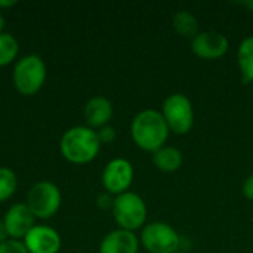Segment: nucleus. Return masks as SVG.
<instances>
[{"mask_svg":"<svg viewBox=\"0 0 253 253\" xmlns=\"http://www.w3.org/2000/svg\"><path fill=\"white\" fill-rule=\"evenodd\" d=\"M47 68L42 56L36 53L24 55L19 58L12 71V80L15 89L24 96L37 95L44 86Z\"/></svg>","mask_w":253,"mask_h":253,"instance_id":"nucleus-3","label":"nucleus"},{"mask_svg":"<svg viewBox=\"0 0 253 253\" xmlns=\"http://www.w3.org/2000/svg\"><path fill=\"white\" fill-rule=\"evenodd\" d=\"M243 194L248 200L253 202V173L246 178V181L243 184Z\"/></svg>","mask_w":253,"mask_h":253,"instance_id":"nucleus-22","label":"nucleus"},{"mask_svg":"<svg viewBox=\"0 0 253 253\" xmlns=\"http://www.w3.org/2000/svg\"><path fill=\"white\" fill-rule=\"evenodd\" d=\"M113 216L119 228L126 231H136L147 221V205L135 193L126 191L114 199Z\"/></svg>","mask_w":253,"mask_h":253,"instance_id":"nucleus-4","label":"nucleus"},{"mask_svg":"<svg viewBox=\"0 0 253 253\" xmlns=\"http://www.w3.org/2000/svg\"><path fill=\"white\" fill-rule=\"evenodd\" d=\"M173 28L175 31L187 39H194L199 34V22L197 18L187 12V10H179L173 15Z\"/></svg>","mask_w":253,"mask_h":253,"instance_id":"nucleus-16","label":"nucleus"},{"mask_svg":"<svg viewBox=\"0 0 253 253\" xmlns=\"http://www.w3.org/2000/svg\"><path fill=\"white\" fill-rule=\"evenodd\" d=\"M3 222L10 240L22 242L36 225V218L25 203H15L4 213Z\"/></svg>","mask_w":253,"mask_h":253,"instance_id":"nucleus-9","label":"nucleus"},{"mask_svg":"<svg viewBox=\"0 0 253 253\" xmlns=\"http://www.w3.org/2000/svg\"><path fill=\"white\" fill-rule=\"evenodd\" d=\"M3 28H4V16L0 12V34L3 33Z\"/></svg>","mask_w":253,"mask_h":253,"instance_id":"nucleus-25","label":"nucleus"},{"mask_svg":"<svg viewBox=\"0 0 253 253\" xmlns=\"http://www.w3.org/2000/svg\"><path fill=\"white\" fill-rule=\"evenodd\" d=\"M18 1L16 0H0V9H7V7H12L15 6Z\"/></svg>","mask_w":253,"mask_h":253,"instance_id":"nucleus-24","label":"nucleus"},{"mask_svg":"<svg viewBox=\"0 0 253 253\" xmlns=\"http://www.w3.org/2000/svg\"><path fill=\"white\" fill-rule=\"evenodd\" d=\"M141 243L150 253H176L181 237L169 224L151 222L142 228Z\"/></svg>","mask_w":253,"mask_h":253,"instance_id":"nucleus-7","label":"nucleus"},{"mask_svg":"<svg viewBox=\"0 0 253 253\" xmlns=\"http://www.w3.org/2000/svg\"><path fill=\"white\" fill-rule=\"evenodd\" d=\"M7 240H9V236H7L4 222H3V219H0V245L4 243V242H7Z\"/></svg>","mask_w":253,"mask_h":253,"instance_id":"nucleus-23","label":"nucleus"},{"mask_svg":"<svg viewBox=\"0 0 253 253\" xmlns=\"http://www.w3.org/2000/svg\"><path fill=\"white\" fill-rule=\"evenodd\" d=\"M191 49L199 58L213 61L227 53L228 39L218 31H203L191 40Z\"/></svg>","mask_w":253,"mask_h":253,"instance_id":"nucleus-11","label":"nucleus"},{"mask_svg":"<svg viewBox=\"0 0 253 253\" xmlns=\"http://www.w3.org/2000/svg\"><path fill=\"white\" fill-rule=\"evenodd\" d=\"M22 243L28 253H58L62 246L59 233L49 225H34Z\"/></svg>","mask_w":253,"mask_h":253,"instance_id":"nucleus-10","label":"nucleus"},{"mask_svg":"<svg viewBox=\"0 0 253 253\" xmlns=\"http://www.w3.org/2000/svg\"><path fill=\"white\" fill-rule=\"evenodd\" d=\"M0 253H28L21 240H7L0 245Z\"/></svg>","mask_w":253,"mask_h":253,"instance_id":"nucleus-19","label":"nucleus"},{"mask_svg":"<svg viewBox=\"0 0 253 253\" xmlns=\"http://www.w3.org/2000/svg\"><path fill=\"white\" fill-rule=\"evenodd\" d=\"M169 127L160 111L144 110L138 113L130 125V135L133 142L144 151L156 153L169 136Z\"/></svg>","mask_w":253,"mask_h":253,"instance_id":"nucleus-2","label":"nucleus"},{"mask_svg":"<svg viewBox=\"0 0 253 253\" xmlns=\"http://www.w3.org/2000/svg\"><path fill=\"white\" fill-rule=\"evenodd\" d=\"M162 116L165 117L169 130L176 135H185L194 126L193 104L182 93H173L165 99Z\"/></svg>","mask_w":253,"mask_h":253,"instance_id":"nucleus-6","label":"nucleus"},{"mask_svg":"<svg viewBox=\"0 0 253 253\" xmlns=\"http://www.w3.org/2000/svg\"><path fill=\"white\" fill-rule=\"evenodd\" d=\"M86 126L90 129H101L108 125L113 117V104L105 96H92L83 108Z\"/></svg>","mask_w":253,"mask_h":253,"instance_id":"nucleus-12","label":"nucleus"},{"mask_svg":"<svg viewBox=\"0 0 253 253\" xmlns=\"http://www.w3.org/2000/svg\"><path fill=\"white\" fill-rule=\"evenodd\" d=\"M133 182V166L126 159L108 162L102 172V185L111 196H120L129 190Z\"/></svg>","mask_w":253,"mask_h":253,"instance_id":"nucleus-8","label":"nucleus"},{"mask_svg":"<svg viewBox=\"0 0 253 253\" xmlns=\"http://www.w3.org/2000/svg\"><path fill=\"white\" fill-rule=\"evenodd\" d=\"M101 145L96 130L87 126H73L62 133L59 151L73 165H87L96 159Z\"/></svg>","mask_w":253,"mask_h":253,"instance_id":"nucleus-1","label":"nucleus"},{"mask_svg":"<svg viewBox=\"0 0 253 253\" xmlns=\"http://www.w3.org/2000/svg\"><path fill=\"white\" fill-rule=\"evenodd\" d=\"M19 52V43L10 33L0 34V67L12 64Z\"/></svg>","mask_w":253,"mask_h":253,"instance_id":"nucleus-17","label":"nucleus"},{"mask_svg":"<svg viewBox=\"0 0 253 253\" xmlns=\"http://www.w3.org/2000/svg\"><path fill=\"white\" fill-rule=\"evenodd\" d=\"M237 64L243 83H253V36L246 37L237 50Z\"/></svg>","mask_w":253,"mask_h":253,"instance_id":"nucleus-15","label":"nucleus"},{"mask_svg":"<svg viewBox=\"0 0 253 253\" xmlns=\"http://www.w3.org/2000/svg\"><path fill=\"white\" fill-rule=\"evenodd\" d=\"M246 6H249V7H252V9H253V3H252V1H249V3H246Z\"/></svg>","mask_w":253,"mask_h":253,"instance_id":"nucleus-26","label":"nucleus"},{"mask_svg":"<svg viewBox=\"0 0 253 253\" xmlns=\"http://www.w3.org/2000/svg\"><path fill=\"white\" fill-rule=\"evenodd\" d=\"M18 178L9 168L0 166V203L7 202L16 191Z\"/></svg>","mask_w":253,"mask_h":253,"instance_id":"nucleus-18","label":"nucleus"},{"mask_svg":"<svg viewBox=\"0 0 253 253\" xmlns=\"http://www.w3.org/2000/svg\"><path fill=\"white\" fill-rule=\"evenodd\" d=\"M176 253H185V252H179V251H178V252H176Z\"/></svg>","mask_w":253,"mask_h":253,"instance_id":"nucleus-27","label":"nucleus"},{"mask_svg":"<svg viewBox=\"0 0 253 253\" xmlns=\"http://www.w3.org/2000/svg\"><path fill=\"white\" fill-rule=\"evenodd\" d=\"M138 249L139 240L135 233L122 228L108 233L99 245V253H138Z\"/></svg>","mask_w":253,"mask_h":253,"instance_id":"nucleus-13","label":"nucleus"},{"mask_svg":"<svg viewBox=\"0 0 253 253\" xmlns=\"http://www.w3.org/2000/svg\"><path fill=\"white\" fill-rule=\"evenodd\" d=\"M62 203V196L59 188L50 181L36 182L27 193L25 205L37 219L53 218Z\"/></svg>","mask_w":253,"mask_h":253,"instance_id":"nucleus-5","label":"nucleus"},{"mask_svg":"<svg viewBox=\"0 0 253 253\" xmlns=\"http://www.w3.org/2000/svg\"><path fill=\"white\" fill-rule=\"evenodd\" d=\"M96 133H98V138H99L101 144H111L116 139V136H117L116 129L113 126H108V125L101 127V129H98Z\"/></svg>","mask_w":253,"mask_h":253,"instance_id":"nucleus-20","label":"nucleus"},{"mask_svg":"<svg viewBox=\"0 0 253 253\" xmlns=\"http://www.w3.org/2000/svg\"><path fill=\"white\" fill-rule=\"evenodd\" d=\"M153 163L162 172H175L182 165V153L175 147H162L153 153Z\"/></svg>","mask_w":253,"mask_h":253,"instance_id":"nucleus-14","label":"nucleus"},{"mask_svg":"<svg viewBox=\"0 0 253 253\" xmlns=\"http://www.w3.org/2000/svg\"><path fill=\"white\" fill-rule=\"evenodd\" d=\"M113 205H114V199L111 197L110 193H101L98 197H96V206L102 211H107V209H113Z\"/></svg>","mask_w":253,"mask_h":253,"instance_id":"nucleus-21","label":"nucleus"}]
</instances>
